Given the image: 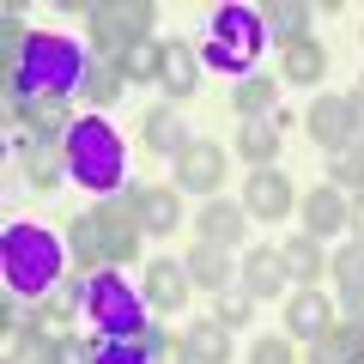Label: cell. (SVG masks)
<instances>
[{"label":"cell","mask_w":364,"mask_h":364,"mask_svg":"<svg viewBox=\"0 0 364 364\" xmlns=\"http://www.w3.org/2000/svg\"><path fill=\"white\" fill-rule=\"evenodd\" d=\"M0 267H6V291L13 298L37 304L67 279V243L49 237L43 225H31V219H13L0 231Z\"/></svg>","instance_id":"cell-1"},{"label":"cell","mask_w":364,"mask_h":364,"mask_svg":"<svg viewBox=\"0 0 364 364\" xmlns=\"http://www.w3.org/2000/svg\"><path fill=\"white\" fill-rule=\"evenodd\" d=\"M61 152H67V176H73L79 188H91V195H104V200L128 188V152H122V134H116V122H104L97 109L67 128Z\"/></svg>","instance_id":"cell-2"},{"label":"cell","mask_w":364,"mask_h":364,"mask_svg":"<svg viewBox=\"0 0 364 364\" xmlns=\"http://www.w3.org/2000/svg\"><path fill=\"white\" fill-rule=\"evenodd\" d=\"M91 73L85 49H79L73 37H61V31H31L25 55H18V67L6 73V91L13 97H43V91H79Z\"/></svg>","instance_id":"cell-3"},{"label":"cell","mask_w":364,"mask_h":364,"mask_svg":"<svg viewBox=\"0 0 364 364\" xmlns=\"http://www.w3.org/2000/svg\"><path fill=\"white\" fill-rule=\"evenodd\" d=\"M261 43H267V18L255 13V6H219V13L207 18V37H200V67H213V73H237L249 79L261 61Z\"/></svg>","instance_id":"cell-4"},{"label":"cell","mask_w":364,"mask_h":364,"mask_svg":"<svg viewBox=\"0 0 364 364\" xmlns=\"http://www.w3.org/2000/svg\"><path fill=\"white\" fill-rule=\"evenodd\" d=\"M152 304H146V291H134L128 279H122V267H104L85 279V316L91 328H97V340H140L146 328H152Z\"/></svg>","instance_id":"cell-5"},{"label":"cell","mask_w":364,"mask_h":364,"mask_svg":"<svg viewBox=\"0 0 364 364\" xmlns=\"http://www.w3.org/2000/svg\"><path fill=\"white\" fill-rule=\"evenodd\" d=\"M152 18H158L152 0H97L91 6V49H97V61H122L134 43H146Z\"/></svg>","instance_id":"cell-6"},{"label":"cell","mask_w":364,"mask_h":364,"mask_svg":"<svg viewBox=\"0 0 364 364\" xmlns=\"http://www.w3.org/2000/svg\"><path fill=\"white\" fill-rule=\"evenodd\" d=\"M122 200L134 207V219L146 225V237H170L182 231V188L176 182H128Z\"/></svg>","instance_id":"cell-7"},{"label":"cell","mask_w":364,"mask_h":364,"mask_svg":"<svg viewBox=\"0 0 364 364\" xmlns=\"http://www.w3.org/2000/svg\"><path fill=\"white\" fill-rule=\"evenodd\" d=\"M97 231H104V255H109V267H128V261H140V243H146V225L134 219V207L122 195H109V200H97Z\"/></svg>","instance_id":"cell-8"},{"label":"cell","mask_w":364,"mask_h":364,"mask_svg":"<svg viewBox=\"0 0 364 364\" xmlns=\"http://www.w3.org/2000/svg\"><path fill=\"white\" fill-rule=\"evenodd\" d=\"M304 128H310V140L334 158V152H346V146H358V109H352V97L334 91V97H316V104H310Z\"/></svg>","instance_id":"cell-9"},{"label":"cell","mask_w":364,"mask_h":364,"mask_svg":"<svg viewBox=\"0 0 364 364\" xmlns=\"http://www.w3.org/2000/svg\"><path fill=\"white\" fill-rule=\"evenodd\" d=\"M219 182H225V146L219 140H188L176 158V188H188V195H219Z\"/></svg>","instance_id":"cell-10"},{"label":"cell","mask_w":364,"mask_h":364,"mask_svg":"<svg viewBox=\"0 0 364 364\" xmlns=\"http://www.w3.org/2000/svg\"><path fill=\"white\" fill-rule=\"evenodd\" d=\"M243 213L249 219H291L298 213V195H291V182H286V170H249V182H243Z\"/></svg>","instance_id":"cell-11"},{"label":"cell","mask_w":364,"mask_h":364,"mask_svg":"<svg viewBox=\"0 0 364 364\" xmlns=\"http://www.w3.org/2000/svg\"><path fill=\"white\" fill-rule=\"evenodd\" d=\"M13 152L25 158V176H31V188H37V195H49L55 182L67 176V152H61V140H43V134L18 128V134H13Z\"/></svg>","instance_id":"cell-12"},{"label":"cell","mask_w":364,"mask_h":364,"mask_svg":"<svg viewBox=\"0 0 364 364\" xmlns=\"http://www.w3.org/2000/svg\"><path fill=\"white\" fill-rule=\"evenodd\" d=\"M249 225H255V219L243 213V200H225V195H213L207 207L195 213V237H200V243H219V249H237L249 237Z\"/></svg>","instance_id":"cell-13"},{"label":"cell","mask_w":364,"mask_h":364,"mask_svg":"<svg viewBox=\"0 0 364 364\" xmlns=\"http://www.w3.org/2000/svg\"><path fill=\"white\" fill-rule=\"evenodd\" d=\"M146 304H152L158 316H176L182 304H188V291H195V279H188V267L182 261H170V255H158V261H146Z\"/></svg>","instance_id":"cell-14"},{"label":"cell","mask_w":364,"mask_h":364,"mask_svg":"<svg viewBox=\"0 0 364 364\" xmlns=\"http://www.w3.org/2000/svg\"><path fill=\"white\" fill-rule=\"evenodd\" d=\"M188 140H195V134L182 128L176 104H152V109L140 116V146H146L152 158H170V164H176V158H182V146H188Z\"/></svg>","instance_id":"cell-15"},{"label":"cell","mask_w":364,"mask_h":364,"mask_svg":"<svg viewBox=\"0 0 364 364\" xmlns=\"http://www.w3.org/2000/svg\"><path fill=\"white\" fill-rule=\"evenodd\" d=\"M182 267H188L195 291H213V298L237 286V261H231V249H219V243H200V237H195V249L182 255Z\"/></svg>","instance_id":"cell-16"},{"label":"cell","mask_w":364,"mask_h":364,"mask_svg":"<svg viewBox=\"0 0 364 364\" xmlns=\"http://www.w3.org/2000/svg\"><path fill=\"white\" fill-rule=\"evenodd\" d=\"M298 219H304V237H316V243H328V237L346 231V195L340 188H310V195L298 200Z\"/></svg>","instance_id":"cell-17"},{"label":"cell","mask_w":364,"mask_h":364,"mask_svg":"<svg viewBox=\"0 0 364 364\" xmlns=\"http://www.w3.org/2000/svg\"><path fill=\"white\" fill-rule=\"evenodd\" d=\"M237 286H243L249 291V298H279V291H286L291 286V279H286V261H279V249H249V255H243V267H237Z\"/></svg>","instance_id":"cell-18"},{"label":"cell","mask_w":364,"mask_h":364,"mask_svg":"<svg viewBox=\"0 0 364 364\" xmlns=\"http://www.w3.org/2000/svg\"><path fill=\"white\" fill-rule=\"evenodd\" d=\"M67 255H73V273H79V279H91V273L109 267L104 231H97V213H73V219H67Z\"/></svg>","instance_id":"cell-19"},{"label":"cell","mask_w":364,"mask_h":364,"mask_svg":"<svg viewBox=\"0 0 364 364\" xmlns=\"http://www.w3.org/2000/svg\"><path fill=\"white\" fill-rule=\"evenodd\" d=\"M279 79H291V85H322L328 79V49L316 37H298V43H279Z\"/></svg>","instance_id":"cell-20"},{"label":"cell","mask_w":364,"mask_h":364,"mask_svg":"<svg viewBox=\"0 0 364 364\" xmlns=\"http://www.w3.org/2000/svg\"><path fill=\"white\" fill-rule=\"evenodd\" d=\"M328 322H334V310H328V298H322L316 286H298V291H291V304H286V328H291V340H322Z\"/></svg>","instance_id":"cell-21"},{"label":"cell","mask_w":364,"mask_h":364,"mask_svg":"<svg viewBox=\"0 0 364 364\" xmlns=\"http://www.w3.org/2000/svg\"><path fill=\"white\" fill-rule=\"evenodd\" d=\"M158 85H164L170 104H188L200 91V55L188 49V43H164V79H158Z\"/></svg>","instance_id":"cell-22"},{"label":"cell","mask_w":364,"mask_h":364,"mask_svg":"<svg viewBox=\"0 0 364 364\" xmlns=\"http://www.w3.org/2000/svg\"><path fill=\"white\" fill-rule=\"evenodd\" d=\"M231 109H237L243 122H267V116H279V79H273V73H249V79H237Z\"/></svg>","instance_id":"cell-23"},{"label":"cell","mask_w":364,"mask_h":364,"mask_svg":"<svg viewBox=\"0 0 364 364\" xmlns=\"http://www.w3.org/2000/svg\"><path fill=\"white\" fill-rule=\"evenodd\" d=\"M279 261H286V279H291V286H316V279L328 273V255H322V243H316V237H304V231L279 243Z\"/></svg>","instance_id":"cell-24"},{"label":"cell","mask_w":364,"mask_h":364,"mask_svg":"<svg viewBox=\"0 0 364 364\" xmlns=\"http://www.w3.org/2000/svg\"><path fill=\"white\" fill-rule=\"evenodd\" d=\"M237 152L249 158V170H273V158H279V116L243 122V128H237Z\"/></svg>","instance_id":"cell-25"},{"label":"cell","mask_w":364,"mask_h":364,"mask_svg":"<svg viewBox=\"0 0 364 364\" xmlns=\"http://www.w3.org/2000/svg\"><path fill=\"white\" fill-rule=\"evenodd\" d=\"M188 358L195 364H231V328L213 322V316H200V322H188Z\"/></svg>","instance_id":"cell-26"},{"label":"cell","mask_w":364,"mask_h":364,"mask_svg":"<svg viewBox=\"0 0 364 364\" xmlns=\"http://www.w3.org/2000/svg\"><path fill=\"white\" fill-rule=\"evenodd\" d=\"M128 91V73H122V61H91V73H85V85H79V97H85L91 109H109Z\"/></svg>","instance_id":"cell-27"},{"label":"cell","mask_w":364,"mask_h":364,"mask_svg":"<svg viewBox=\"0 0 364 364\" xmlns=\"http://www.w3.org/2000/svg\"><path fill=\"white\" fill-rule=\"evenodd\" d=\"M261 18H267V37H279V43H298V37H310L304 25L316 18V6H298V0H273V6H267Z\"/></svg>","instance_id":"cell-28"},{"label":"cell","mask_w":364,"mask_h":364,"mask_svg":"<svg viewBox=\"0 0 364 364\" xmlns=\"http://www.w3.org/2000/svg\"><path fill=\"white\" fill-rule=\"evenodd\" d=\"M122 73H128V85H158L164 79V43H134L128 55H122Z\"/></svg>","instance_id":"cell-29"},{"label":"cell","mask_w":364,"mask_h":364,"mask_svg":"<svg viewBox=\"0 0 364 364\" xmlns=\"http://www.w3.org/2000/svg\"><path fill=\"white\" fill-rule=\"evenodd\" d=\"M328 188H340V195H364V146H346V152L328 158Z\"/></svg>","instance_id":"cell-30"},{"label":"cell","mask_w":364,"mask_h":364,"mask_svg":"<svg viewBox=\"0 0 364 364\" xmlns=\"http://www.w3.org/2000/svg\"><path fill=\"white\" fill-rule=\"evenodd\" d=\"M6 364H61V346L43 334H18V340H6Z\"/></svg>","instance_id":"cell-31"},{"label":"cell","mask_w":364,"mask_h":364,"mask_svg":"<svg viewBox=\"0 0 364 364\" xmlns=\"http://www.w3.org/2000/svg\"><path fill=\"white\" fill-rule=\"evenodd\" d=\"M25 43H31V31H25V6H6V13H0V49H6V73L18 67Z\"/></svg>","instance_id":"cell-32"},{"label":"cell","mask_w":364,"mask_h":364,"mask_svg":"<svg viewBox=\"0 0 364 364\" xmlns=\"http://www.w3.org/2000/svg\"><path fill=\"white\" fill-rule=\"evenodd\" d=\"M249 310H255V298H249L243 286H231V291H219V298H213V322H225V328H243Z\"/></svg>","instance_id":"cell-33"},{"label":"cell","mask_w":364,"mask_h":364,"mask_svg":"<svg viewBox=\"0 0 364 364\" xmlns=\"http://www.w3.org/2000/svg\"><path fill=\"white\" fill-rule=\"evenodd\" d=\"M91 364H152V346L146 340H97Z\"/></svg>","instance_id":"cell-34"},{"label":"cell","mask_w":364,"mask_h":364,"mask_svg":"<svg viewBox=\"0 0 364 364\" xmlns=\"http://www.w3.org/2000/svg\"><path fill=\"white\" fill-rule=\"evenodd\" d=\"M146 346H152V364H195V358H188V340H182V334H164V328H146Z\"/></svg>","instance_id":"cell-35"},{"label":"cell","mask_w":364,"mask_h":364,"mask_svg":"<svg viewBox=\"0 0 364 364\" xmlns=\"http://www.w3.org/2000/svg\"><path fill=\"white\" fill-rule=\"evenodd\" d=\"M43 304H49L55 316H73V310H85V279H79V273H73V279H61V286H55Z\"/></svg>","instance_id":"cell-36"},{"label":"cell","mask_w":364,"mask_h":364,"mask_svg":"<svg viewBox=\"0 0 364 364\" xmlns=\"http://www.w3.org/2000/svg\"><path fill=\"white\" fill-rule=\"evenodd\" d=\"M249 364H298V352H291V340H255Z\"/></svg>","instance_id":"cell-37"},{"label":"cell","mask_w":364,"mask_h":364,"mask_svg":"<svg viewBox=\"0 0 364 364\" xmlns=\"http://www.w3.org/2000/svg\"><path fill=\"white\" fill-rule=\"evenodd\" d=\"M91 358H97V340H61V364H91Z\"/></svg>","instance_id":"cell-38"},{"label":"cell","mask_w":364,"mask_h":364,"mask_svg":"<svg viewBox=\"0 0 364 364\" xmlns=\"http://www.w3.org/2000/svg\"><path fill=\"white\" fill-rule=\"evenodd\" d=\"M346 231H352V243L364 249V195H352V200H346Z\"/></svg>","instance_id":"cell-39"},{"label":"cell","mask_w":364,"mask_h":364,"mask_svg":"<svg viewBox=\"0 0 364 364\" xmlns=\"http://www.w3.org/2000/svg\"><path fill=\"white\" fill-rule=\"evenodd\" d=\"M352 109H358V146H364V97H358V104H352Z\"/></svg>","instance_id":"cell-40"}]
</instances>
